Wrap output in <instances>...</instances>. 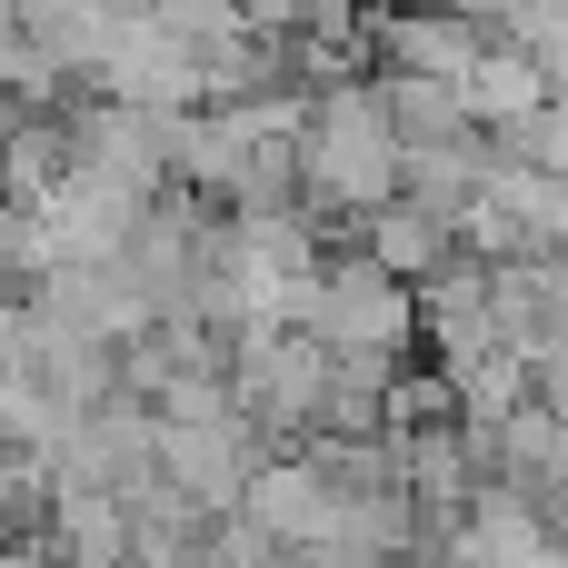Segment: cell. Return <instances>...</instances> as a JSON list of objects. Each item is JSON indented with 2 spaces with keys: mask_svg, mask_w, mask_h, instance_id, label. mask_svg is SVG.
Wrapping results in <instances>:
<instances>
[{
  "mask_svg": "<svg viewBox=\"0 0 568 568\" xmlns=\"http://www.w3.org/2000/svg\"><path fill=\"white\" fill-rule=\"evenodd\" d=\"M150 20H160V30H180V40H200V50H220V40H240V30H250V10H240V0H150Z\"/></svg>",
  "mask_w": 568,
  "mask_h": 568,
  "instance_id": "11",
  "label": "cell"
},
{
  "mask_svg": "<svg viewBox=\"0 0 568 568\" xmlns=\"http://www.w3.org/2000/svg\"><path fill=\"white\" fill-rule=\"evenodd\" d=\"M509 40L549 60V80H559V100H568V0H529V20H519Z\"/></svg>",
  "mask_w": 568,
  "mask_h": 568,
  "instance_id": "12",
  "label": "cell"
},
{
  "mask_svg": "<svg viewBox=\"0 0 568 568\" xmlns=\"http://www.w3.org/2000/svg\"><path fill=\"white\" fill-rule=\"evenodd\" d=\"M359 250L389 270V280H409V290H429L449 260H459V230L439 220V210H419V200H399V210H379V220H359Z\"/></svg>",
  "mask_w": 568,
  "mask_h": 568,
  "instance_id": "8",
  "label": "cell"
},
{
  "mask_svg": "<svg viewBox=\"0 0 568 568\" xmlns=\"http://www.w3.org/2000/svg\"><path fill=\"white\" fill-rule=\"evenodd\" d=\"M280 559H320L329 539H339V519H349V499H339V479L310 459V449H280L260 479H250V509H240Z\"/></svg>",
  "mask_w": 568,
  "mask_h": 568,
  "instance_id": "4",
  "label": "cell"
},
{
  "mask_svg": "<svg viewBox=\"0 0 568 568\" xmlns=\"http://www.w3.org/2000/svg\"><path fill=\"white\" fill-rule=\"evenodd\" d=\"M369 50H379V70H419V80H479V60H489L499 40H489L479 20H459L449 0H399V10H379Z\"/></svg>",
  "mask_w": 568,
  "mask_h": 568,
  "instance_id": "5",
  "label": "cell"
},
{
  "mask_svg": "<svg viewBox=\"0 0 568 568\" xmlns=\"http://www.w3.org/2000/svg\"><path fill=\"white\" fill-rule=\"evenodd\" d=\"M100 100H130V110H160V120L210 110V50L160 30L150 10H120V40L100 60Z\"/></svg>",
  "mask_w": 568,
  "mask_h": 568,
  "instance_id": "3",
  "label": "cell"
},
{
  "mask_svg": "<svg viewBox=\"0 0 568 568\" xmlns=\"http://www.w3.org/2000/svg\"><path fill=\"white\" fill-rule=\"evenodd\" d=\"M469 110H479V130H529V120H549L559 110V80H549V60L539 50H519V40H499L489 60H479V80H469Z\"/></svg>",
  "mask_w": 568,
  "mask_h": 568,
  "instance_id": "7",
  "label": "cell"
},
{
  "mask_svg": "<svg viewBox=\"0 0 568 568\" xmlns=\"http://www.w3.org/2000/svg\"><path fill=\"white\" fill-rule=\"evenodd\" d=\"M40 210H50V240H60V270H70V260H130V240H140V220L160 200H140V190H120L100 170H70Z\"/></svg>",
  "mask_w": 568,
  "mask_h": 568,
  "instance_id": "6",
  "label": "cell"
},
{
  "mask_svg": "<svg viewBox=\"0 0 568 568\" xmlns=\"http://www.w3.org/2000/svg\"><path fill=\"white\" fill-rule=\"evenodd\" d=\"M320 349H339V359H409V339H429V320H419V290L409 280H389L359 240L349 250H329V270L310 280V320H300Z\"/></svg>",
  "mask_w": 568,
  "mask_h": 568,
  "instance_id": "2",
  "label": "cell"
},
{
  "mask_svg": "<svg viewBox=\"0 0 568 568\" xmlns=\"http://www.w3.org/2000/svg\"><path fill=\"white\" fill-rule=\"evenodd\" d=\"M120 10H150V0H120Z\"/></svg>",
  "mask_w": 568,
  "mask_h": 568,
  "instance_id": "13",
  "label": "cell"
},
{
  "mask_svg": "<svg viewBox=\"0 0 568 568\" xmlns=\"http://www.w3.org/2000/svg\"><path fill=\"white\" fill-rule=\"evenodd\" d=\"M300 170H310V220H320V230H339V220L359 230V220H379V210L409 200V140H399V120H389L379 70L310 100Z\"/></svg>",
  "mask_w": 568,
  "mask_h": 568,
  "instance_id": "1",
  "label": "cell"
},
{
  "mask_svg": "<svg viewBox=\"0 0 568 568\" xmlns=\"http://www.w3.org/2000/svg\"><path fill=\"white\" fill-rule=\"evenodd\" d=\"M439 369H449L469 429H509L519 409H539V359L529 349H469V359H439Z\"/></svg>",
  "mask_w": 568,
  "mask_h": 568,
  "instance_id": "9",
  "label": "cell"
},
{
  "mask_svg": "<svg viewBox=\"0 0 568 568\" xmlns=\"http://www.w3.org/2000/svg\"><path fill=\"white\" fill-rule=\"evenodd\" d=\"M379 90H389V120H399V140H409V150H459V140H479L469 80H419V70H379Z\"/></svg>",
  "mask_w": 568,
  "mask_h": 568,
  "instance_id": "10",
  "label": "cell"
}]
</instances>
